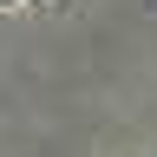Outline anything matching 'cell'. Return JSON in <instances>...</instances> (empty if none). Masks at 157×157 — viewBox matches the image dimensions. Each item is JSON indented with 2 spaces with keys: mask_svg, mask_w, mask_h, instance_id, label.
I'll return each instance as SVG.
<instances>
[{
  "mask_svg": "<svg viewBox=\"0 0 157 157\" xmlns=\"http://www.w3.org/2000/svg\"><path fill=\"white\" fill-rule=\"evenodd\" d=\"M0 7H26V0H0Z\"/></svg>",
  "mask_w": 157,
  "mask_h": 157,
  "instance_id": "6da1fadb",
  "label": "cell"
}]
</instances>
